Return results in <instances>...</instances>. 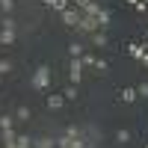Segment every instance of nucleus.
I'll return each mask as SVG.
<instances>
[{
  "label": "nucleus",
  "mask_w": 148,
  "mask_h": 148,
  "mask_svg": "<svg viewBox=\"0 0 148 148\" xmlns=\"http://www.w3.org/2000/svg\"><path fill=\"white\" fill-rule=\"evenodd\" d=\"M51 86V68L47 65H39L33 74V89H47Z\"/></svg>",
  "instance_id": "obj_1"
},
{
  "label": "nucleus",
  "mask_w": 148,
  "mask_h": 148,
  "mask_svg": "<svg viewBox=\"0 0 148 148\" xmlns=\"http://www.w3.org/2000/svg\"><path fill=\"white\" fill-rule=\"evenodd\" d=\"M83 68H86V65H83V59H80V56H71V65H68V80H71L74 86L83 80Z\"/></svg>",
  "instance_id": "obj_2"
},
{
  "label": "nucleus",
  "mask_w": 148,
  "mask_h": 148,
  "mask_svg": "<svg viewBox=\"0 0 148 148\" xmlns=\"http://www.w3.org/2000/svg\"><path fill=\"white\" fill-rule=\"evenodd\" d=\"M77 30H83V33H98V30H104V27H101V21H98L95 15H86V12H83V18H80V24H77Z\"/></svg>",
  "instance_id": "obj_3"
},
{
  "label": "nucleus",
  "mask_w": 148,
  "mask_h": 148,
  "mask_svg": "<svg viewBox=\"0 0 148 148\" xmlns=\"http://www.w3.org/2000/svg\"><path fill=\"white\" fill-rule=\"evenodd\" d=\"M59 15H62L65 27H77V24H80V18H83V12H80L77 6H68V9H62V12H59Z\"/></svg>",
  "instance_id": "obj_4"
},
{
  "label": "nucleus",
  "mask_w": 148,
  "mask_h": 148,
  "mask_svg": "<svg viewBox=\"0 0 148 148\" xmlns=\"http://www.w3.org/2000/svg\"><path fill=\"white\" fill-rule=\"evenodd\" d=\"M65 107V95H47V110H62Z\"/></svg>",
  "instance_id": "obj_5"
},
{
  "label": "nucleus",
  "mask_w": 148,
  "mask_h": 148,
  "mask_svg": "<svg viewBox=\"0 0 148 148\" xmlns=\"http://www.w3.org/2000/svg\"><path fill=\"white\" fill-rule=\"evenodd\" d=\"M33 148H56V139H51V136H39V139H33Z\"/></svg>",
  "instance_id": "obj_6"
},
{
  "label": "nucleus",
  "mask_w": 148,
  "mask_h": 148,
  "mask_svg": "<svg viewBox=\"0 0 148 148\" xmlns=\"http://www.w3.org/2000/svg\"><path fill=\"white\" fill-rule=\"evenodd\" d=\"M0 45H15V30H0Z\"/></svg>",
  "instance_id": "obj_7"
},
{
  "label": "nucleus",
  "mask_w": 148,
  "mask_h": 148,
  "mask_svg": "<svg viewBox=\"0 0 148 148\" xmlns=\"http://www.w3.org/2000/svg\"><path fill=\"white\" fill-rule=\"evenodd\" d=\"M92 45H95V47H107V33H104V30L92 33Z\"/></svg>",
  "instance_id": "obj_8"
},
{
  "label": "nucleus",
  "mask_w": 148,
  "mask_h": 148,
  "mask_svg": "<svg viewBox=\"0 0 148 148\" xmlns=\"http://www.w3.org/2000/svg\"><path fill=\"white\" fill-rule=\"evenodd\" d=\"M45 6H51V9H56V12H62V9H68V0H42Z\"/></svg>",
  "instance_id": "obj_9"
},
{
  "label": "nucleus",
  "mask_w": 148,
  "mask_h": 148,
  "mask_svg": "<svg viewBox=\"0 0 148 148\" xmlns=\"http://www.w3.org/2000/svg\"><path fill=\"white\" fill-rule=\"evenodd\" d=\"M136 98H139V92H136V89H121V101H125V104H133Z\"/></svg>",
  "instance_id": "obj_10"
},
{
  "label": "nucleus",
  "mask_w": 148,
  "mask_h": 148,
  "mask_svg": "<svg viewBox=\"0 0 148 148\" xmlns=\"http://www.w3.org/2000/svg\"><path fill=\"white\" fill-rule=\"evenodd\" d=\"M142 51H145V45H136V42L127 45V53H130L133 59H142Z\"/></svg>",
  "instance_id": "obj_11"
},
{
  "label": "nucleus",
  "mask_w": 148,
  "mask_h": 148,
  "mask_svg": "<svg viewBox=\"0 0 148 148\" xmlns=\"http://www.w3.org/2000/svg\"><path fill=\"white\" fill-rule=\"evenodd\" d=\"M15 148H33V139L27 136V133H18V139H15Z\"/></svg>",
  "instance_id": "obj_12"
},
{
  "label": "nucleus",
  "mask_w": 148,
  "mask_h": 148,
  "mask_svg": "<svg viewBox=\"0 0 148 148\" xmlns=\"http://www.w3.org/2000/svg\"><path fill=\"white\" fill-rule=\"evenodd\" d=\"M62 95H65V101H77V86H65V89H62Z\"/></svg>",
  "instance_id": "obj_13"
},
{
  "label": "nucleus",
  "mask_w": 148,
  "mask_h": 148,
  "mask_svg": "<svg viewBox=\"0 0 148 148\" xmlns=\"http://www.w3.org/2000/svg\"><path fill=\"white\" fill-rule=\"evenodd\" d=\"M15 121H18V119H12V116H0V130H9Z\"/></svg>",
  "instance_id": "obj_14"
},
{
  "label": "nucleus",
  "mask_w": 148,
  "mask_h": 148,
  "mask_svg": "<svg viewBox=\"0 0 148 148\" xmlns=\"http://www.w3.org/2000/svg\"><path fill=\"white\" fill-rule=\"evenodd\" d=\"M80 59H83V65H86V68H95V62H98V56H95V53H83Z\"/></svg>",
  "instance_id": "obj_15"
},
{
  "label": "nucleus",
  "mask_w": 148,
  "mask_h": 148,
  "mask_svg": "<svg viewBox=\"0 0 148 148\" xmlns=\"http://www.w3.org/2000/svg\"><path fill=\"white\" fill-rule=\"evenodd\" d=\"M15 119H18V121H30V107H18Z\"/></svg>",
  "instance_id": "obj_16"
},
{
  "label": "nucleus",
  "mask_w": 148,
  "mask_h": 148,
  "mask_svg": "<svg viewBox=\"0 0 148 148\" xmlns=\"http://www.w3.org/2000/svg\"><path fill=\"white\" fill-rule=\"evenodd\" d=\"M83 12H86V15H95V18H98V15H101V6H98V3H95V0H92V3H89V6H86Z\"/></svg>",
  "instance_id": "obj_17"
},
{
  "label": "nucleus",
  "mask_w": 148,
  "mask_h": 148,
  "mask_svg": "<svg viewBox=\"0 0 148 148\" xmlns=\"http://www.w3.org/2000/svg\"><path fill=\"white\" fill-rule=\"evenodd\" d=\"M0 27H3V30H15L18 24H15V18H12V15H6L3 21H0Z\"/></svg>",
  "instance_id": "obj_18"
},
{
  "label": "nucleus",
  "mask_w": 148,
  "mask_h": 148,
  "mask_svg": "<svg viewBox=\"0 0 148 148\" xmlns=\"http://www.w3.org/2000/svg\"><path fill=\"white\" fill-rule=\"evenodd\" d=\"M68 51H71V56H83V53H86V47L74 42V45H68Z\"/></svg>",
  "instance_id": "obj_19"
},
{
  "label": "nucleus",
  "mask_w": 148,
  "mask_h": 148,
  "mask_svg": "<svg viewBox=\"0 0 148 148\" xmlns=\"http://www.w3.org/2000/svg\"><path fill=\"white\" fill-rule=\"evenodd\" d=\"M12 6H15V0H0V9H3V15H9Z\"/></svg>",
  "instance_id": "obj_20"
},
{
  "label": "nucleus",
  "mask_w": 148,
  "mask_h": 148,
  "mask_svg": "<svg viewBox=\"0 0 148 148\" xmlns=\"http://www.w3.org/2000/svg\"><path fill=\"white\" fill-rule=\"evenodd\" d=\"M9 71H12V62H9V59H0V77L9 74Z\"/></svg>",
  "instance_id": "obj_21"
},
{
  "label": "nucleus",
  "mask_w": 148,
  "mask_h": 148,
  "mask_svg": "<svg viewBox=\"0 0 148 148\" xmlns=\"http://www.w3.org/2000/svg\"><path fill=\"white\" fill-rule=\"evenodd\" d=\"M98 21H101V27H107V24H110V12H107V9H101V15H98Z\"/></svg>",
  "instance_id": "obj_22"
},
{
  "label": "nucleus",
  "mask_w": 148,
  "mask_h": 148,
  "mask_svg": "<svg viewBox=\"0 0 148 148\" xmlns=\"http://www.w3.org/2000/svg\"><path fill=\"white\" fill-rule=\"evenodd\" d=\"M136 92H139V98H148V83H139Z\"/></svg>",
  "instance_id": "obj_23"
},
{
  "label": "nucleus",
  "mask_w": 148,
  "mask_h": 148,
  "mask_svg": "<svg viewBox=\"0 0 148 148\" xmlns=\"http://www.w3.org/2000/svg\"><path fill=\"white\" fill-rule=\"evenodd\" d=\"M116 139H119V142H127V139H130V133H127V130H119V133H116Z\"/></svg>",
  "instance_id": "obj_24"
},
{
  "label": "nucleus",
  "mask_w": 148,
  "mask_h": 148,
  "mask_svg": "<svg viewBox=\"0 0 148 148\" xmlns=\"http://www.w3.org/2000/svg\"><path fill=\"white\" fill-rule=\"evenodd\" d=\"M133 9H136L139 15H145V12H148V3H145V0H142V3H136V6H133Z\"/></svg>",
  "instance_id": "obj_25"
},
{
  "label": "nucleus",
  "mask_w": 148,
  "mask_h": 148,
  "mask_svg": "<svg viewBox=\"0 0 148 148\" xmlns=\"http://www.w3.org/2000/svg\"><path fill=\"white\" fill-rule=\"evenodd\" d=\"M89 3H92V0H74V6H77V9H80V12H83V9H86V6H89Z\"/></svg>",
  "instance_id": "obj_26"
},
{
  "label": "nucleus",
  "mask_w": 148,
  "mask_h": 148,
  "mask_svg": "<svg viewBox=\"0 0 148 148\" xmlns=\"http://www.w3.org/2000/svg\"><path fill=\"white\" fill-rule=\"evenodd\" d=\"M95 68H98V71H107V59H101V56H98V62H95Z\"/></svg>",
  "instance_id": "obj_27"
},
{
  "label": "nucleus",
  "mask_w": 148,
  "mask_h": 148,
  "mask_svg": "<svg viewBox=\"0 0 148 148\" xmlns=\"http://www.w3.org/2000/svg\"><path fill=\"white\" fill-rule=\"evenodd\" d=\"M142 65H148V42H145V51H142V59H139Z\"/></svg>",
  "instance_id": "obj_28"
},
{
  "label": "nucleus",
  "mask_w": 148,
  "mask_h": 148,
  "mask_svg": "<svg viewBox=\"0 0 148 148\" xmlns=\"http://www.w3.org/2000/svg\"><path fill=\"white\" fill-rule=\"evenodd\" d=\"M125 3H130V6H136V3H142V0H125Z\"/></svg>",
  "instance_id": "obj_29"
},
{
  "label": "nucleus",
  "mask_w": 148,
  "mask_h": 148,
  "mask_svg": "<svg viewBox=\"0 0 148 148\" xmlns=\"http://www.w3.org/2000/svg\"><path fill=\"white\" fill-rule=\"evenodd\" d=\"M145 42H148V30H145Z\"/></svg>",
  "instance_id": "obj_30"
},
{
  "label": "nucleus",
  "mask_w": 148,
  "mask_h": 148,
  "mask_svg": "<svg viewBox=\"0 0 148 148\" xmlns=\"http://www.w3.org/2000/svg\"><path fill=\"white\" fill-rule=\"evenodd\" d=\"M0 80H3V77H0Z\"/></svg>",
  "instance_id": "obj_31"
},
{
  "label": "nucleus",
  "mask_w": 148,
  "mask_h": 148,
  "mask_svg": "<svg viewBox=\"0 0 148 148\" xmlns=\"http://www.w3.org/2000/svg\"><path fill=\"white\" fill-rule=\"evenodd\" d=\"M0 30H3V27H0Z\"/></svg>",
  "instance_id": "obj_32"
},
{
  "label": "nucleus",
  "mask_w": 148,
  "mask_h": 148,
  "mask_svg": "<svg viewBox=\"0 0 148 148\" xmlns=\"http://www.w3.org/2000/svg\"><path fill=\"white\" fill-rule=\"evenodd\" d=\"M145 148H148V145H145Z\"/></svg>",
  "instance_id": "obj_33"
}]
</instances>
